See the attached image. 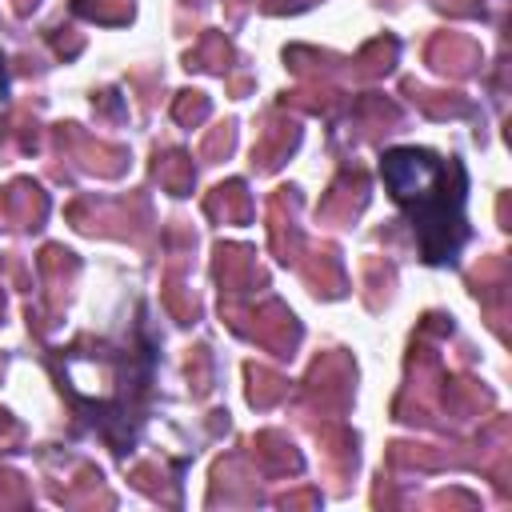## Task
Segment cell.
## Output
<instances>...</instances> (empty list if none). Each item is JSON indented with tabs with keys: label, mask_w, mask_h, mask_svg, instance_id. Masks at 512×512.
<instances>
[{
	"label": "cell",
	"mask_w": 512,
	"mask_h": 512,
	"mask_svg": "<svg viewBox=\"0 0 512 512\" xmlns=\"http://www.w3.org/2000/svg\"><path fill=\"white\" fill-rule=\"evenodd\" d=\"M380 176H384L392 200L408 212L420 256L428 264L456 256V248L468 236L464 172L428 148H388L380 160Z\"/></svg>",
	"instance_id": "6da1fadb"
}]
</instances>
